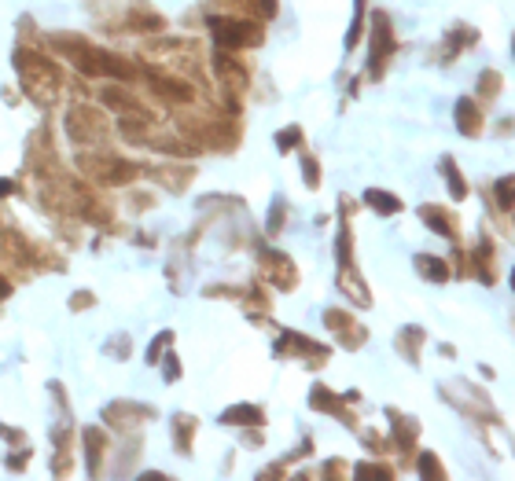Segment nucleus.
I'll return each instance as SVG.
<instances>
[{
  "mask_svg": "<svg viewBox=\"0 0 515 481\" xmlns=\"http://www.w3.org/2000/svg\"><path fill=\"white\" fill-rule=\"evenodd\" d=\"M394 48H398V41H394V30H390V19L383 12L372 15V70L379 74L383 63L394 56Z\"/></svg>",
  "mask_w": 515,
  "mask_h": 481,
  "instance_id": "423d86ee",
  "label": "nucleus"
},
{
  "mask_svg": "<svg viewBox=\"0 0 515 481\" xmlns=\"http://www.w3.org/2000/svg\"><path fill=\"white\" fill-rule=\"evenodd\" d=\"M302 180H306V188H316V184H321V166H316L313 154H302Z\"/></svg>",
  "mask_w": 515,
  "mask_h": 481,
  "instance_id": "b1692460",
  "label": "nucleus"
},
{
  "mask_svg": "<svg viewBox=\"0 0 515 481\" xmlns=\"http://www.w3.org/2000/svg\"><path fill=\"white\" fill-rule=\"evenodd\" d=\"M420 474L423 477H446V470H442V463H439V456H434V452L420 456Z\"/></svg>",
  "mask_w": 515,
  "mask_h": 481,
  "instance_id": "393cba45",
  "label": "nucleus"
},
{
  "mask_svg": "<svg viewBox=\"0 0 515 481\" xmlns=\"http://www.w3.org/2000/svg\"><path fill=\"white\" fill-rule=\"evenodd\" d=\"M420 217L427 221L431 232H439L446 239H457V217L449 210H442V206H420Z\"/></svg>",
  "mask_w": 515,
  "mask_h": 481,
  "instance_id": "9d476101",
  "label": "nucleus"
},
{
  "mask_svg": "<svg viewBox=\"0 0 515 481\" xmlns=\"http://www.w3.org/2000/svg\"><path fill=\"white\" fill-rule=\"evenodd\" d=\"M501 92V74L497 70H486L483 74V100H490V96H497Z\"/></svg>",
  "mask_w": 515,
  "mask_h": 481,
  "instance_id": "cd10ccee",
  "label": "nucleus"
},
{
  "mask_svg": "<svg viewBox=\"0 0 515 481\" xmlns=\"http://www.w3.org/2000/svg\"><path fill=\"white\" fill-rule=\"evenodd\" d=\"M8 294H12V284H8V275L0 272V298H8Z\"/></svg>",
  "mask_w": 515,
  "mask_h": 481,
  "instance_id": "473e14b6",
  "label": "nucleus"
},
{
  "mask_svg": "<svg viewBox=\"0 0 515 481\" xmlns=\"http://www.w3.org/2000/svg\"><path fill=\"white\" fill-rule=\"evenodd\" d=\"M339 287H342V291H350V294H353V302H358V305H368V302H372V294L365 291V279L358 275V268H353L350 261H342V272H339Z\"/></svg>",
  "mask_w": 515,
  "mask_h": 481,
  "instance_id": "2eb2a0df",
  "label": "nucleus"
},
{
  "mask_svg": "<svg viewBox=\"0 0 515 481\" xmlns=\"http://www.w3.org/2000/svg\"><path fill=\"white\" fill-rule=\"evenodd\" d=\"M77 166L100 184H129L140 177V166L126 162V158H114V154H82Z\"/></svg>",
  "mask_w": 515,
  "mask_h": 481,
  "instance_id": "7ed1b4c3",
  "label": "nucleus"
},
{
  "mask_svg": "<svg viewBox=\"0 0 515 481\" xmlns=\"http://www.w3.org/2000/svg\"><path fill=\"white\" fill-rule=\"evenodd\" d=\"M298 144H302V129H298V126L280 129V136H276V147H280V151H291V147H298Z\"/></svg>",
  "mask_w": 515,
  "mask_h": 481,
  "instance_id": "bb28decb",
  "label": "nucleus"
},
{
  "mask_svg": "<svg viewBox=\"0 0 515 481\" xmlns=\"http://www.w3.org/2000/svg\"><path fill=\"white\" fill-rule=\"evenodd\" d=\"M210 33L221 52H244V48H258L262 45V26L251 19H225L214 15L210 19Z\"/></svg>",
  "mask_w": 515,
  "mask_h": 481,
  "instance_id": "f03ea898",
  "label": "nucleus"
},
{
  "mask_svg": "<svg viewBox=\"0 0 515 481\" xmlns=\"http://www.w3.org/2000/svg\"><path fill=\"white\" fill-rule=\"evenodd\" d=\"M416 272L427 275V279H434V284H446V279H449V265L439 261V258H431V254H420V258H416Z\"/></svg>",
  "mask_w": 515,
  "mask_h": 481,
  "instance_id": "a211bd4d",
  "label": "nucleus"
},
{
  "mask_svg": "<svg viewBox=\"0 0 515 481\" xmlns=\"http://www.w3.org/2000/svg\"><path fill=\"white\" fill-rule=\"evenodd\" d=\"M218 77L232 89V92H240V89H247V70L235 63V59H228V52H221L218 56Z\"/></svg>",
  "mask_w": 515,
  "mask_h": 481,
  "instance_id": "f8f14e48",
  "label": "nucleus"
},
{
  "mask_svg": "<svg viewBox=\"0 0 515 481\" xmlns=\"http://www.w3.org/2000/svg\"><path fill=\"white\" fill-rule=\"evenodd\" d=\"M457 126L464 129V136H479L483 133V107L475 100H460L457 103Z\"/></svg>",
  "mask_w": 515,
  "mask_h": 481,
  "instance_id": "9b49d317",
  "label": "nucleus"
},
{
  "mask_svg": "<svg viewBox=\"0 0 515 481\" xmlns=\"http://www.w3.org/2000/svg\"><path fill=\"white\" fill-rule=\"evenodd\" d=\"M173 423L181 426V430H177V449H181V452H188V433H191L195 426H200V423H195L191 415H177Z\"/></svg>",
  "mask_w": 515,
  "mask_h": 481,
  "instance_id": "a878e982",
  "label": "nucleus"
},
{
  "mask_svg": "<svg viewBox=\"0 0 515 481\" xmlns=\"http://www.w3.org/2000/svg\"><path fill=\"white\" fill-rule=\"evenodd\" d=\"M335 400H339V397H335L332 389H324V386H316V389H313V397H309V405H313L316 412H332V415H339V419H350V415H346V408H339V405H335Z\"/></svg>",
  "mask_w": 515,
  "mask_h": 481,
  "instance_id": "412c9836",
  "label": "nucleus"
},
{
  "mask_svg": "<svg viewBox=\"0 0 515 481\" xmlns=\"http://www.w3.org/2000/svg\"><path fill=\"white\" fill-rule=\"evenodd\" d=\"M390 423H394V441H398V445H402L405 452H413V445H416V433H420L416 426H420V423H416L413 415L394 412V408H390Z\"/></svg>",
  "mask_w": 515,
  "mask_h": 481,
  "instance_id": "4468645a",
  "label": "nucleus"
},
{
  "mask_svg": "<svg viewBox=\"0 0 515 481\" xmlns=\"http://www.w3.org/2000/svg\"><path fill=\"white\" fill-rule=\"evenodd\" d=\"M358 474H361V477H368V474H376V477H394V470H390V467H372V463L358 467Z\"/></svg>",
  "mask_w": 515,
  "mask_h": 481,
  "instance_id": "c756f323",
  "label": "nucleus"
},
{
  "mask_svg": "<svg viewBox=\"0 0 515 481\" xmlns=\"http://www.w3.org/2000/svg\"><path fill=\"white\" fill-rule=\"evenodd\" d=\"M262 272H265L269 284L280 287V291H295V284H298L295 265H291L280 250H265V254H262Z\"/></svg>",
  "mask_w": 515,
  "mask_h": 481,
  "instance_id": "39448f33",
  "label": "nucleus"
},
{
  "mask_svg": "<svg viewBox=\"0 0 515 481\" xmlns=\"http://www.w3.org/2000/svg\"><path fill=\"white\" fill-rule=\"evenodd\" d=\"M497 203H501L504 210L511 206V177H501V180H497Z\"/></svg>",
  "mask_w": 515,
  "mask_h": 481,
  "instance_id": "c85d7f7f",
  "label": "nucleus"
},
{
  "mask_svg": "<svg viewBox=\"0 0 515 481\" xmlns=\"http://www.w3.org/2000/svg\"><path fill=\"white\" fill-rule=\"evenodd\" d=\"M365 203H368V206H372L376 214H386V217L402 210V198H394L390 191H379V188H372V191L365 195Z\"/></svg>",
  "mask_w": 515,
  "mask_h": 481,
  "instance_id": "aec40b11",
  "label": "nucleus"
},
{
  "mask_svg": "<svg viewBox=\"0 0 515 481\" xmlns=\"http://www.w3.org/2000/svg\"><path fill=\"white\" fill-rule=\"evenodd\" d=\"M67 133L77 140V144H100L107 136V118L103 110L96 107H74L67 114Z\"/></svg>",
  "mask_w": 515,
  "mask_h": 481,
  "instance_id": "20e7f679",
  "label": "nucleus"
},
{
  "mask_svg": "<svg viewBox=\"0 0 515 481\" xmlns=\"http://www.w3.org/2000/svg\"><path fill=\"white\" fill-rule=\"evenodd\" d=\"M129 22H126V30H163L166 22H163V15H158V12H151V8H133L129 15H126Z\"/></svg>",
  "mask_w": 515,
  "mask_h": 481,
  "instance_id": "f3484780",
  "label": "nucleus"
},
{
  "mask_svg": "<svg viewBox=\"0 0 515 481\" xmlns=\"http://www.w3.org/2000/svg\"><path fill=\"white\" fill-rule=\"evenodd\" d=\"M475 45H479V30H471V26H453L449 33H446V41H442V63H449L453 56H460V52H467V48H475Z\"/></svg>",
  "mask_w": 515,
  "mask_h": 481,
  "instance_id": "6e6552de",
  "label": "nucleus"
},
{
  "mask_svg": "<svg viewBox=\"0 0 515 481\" xmlns=\"http://www.w3.org/2000/svg\"><path fill=\"white\" fill-rule=\"evenodd\" d=\"M173 379H181V372H177V360L170 356V360H166V382H173Z\"/></svg>",
  "mask_w": 515,
  "mask_h": 481,
  "instance_id": "2f4dec72",
  "label": "nucleus"
},
{
  "mask_svg": "<svg viewBox=\"0 0 515 481\" xmlns=\"http://www.w3.org/2000/svg\"><path fill=\"white\" fill-rule=\"evenodd\" d=\"M442 173H446V180H449V191H453V198H464V195H467V180L457 173V162H453L449 154L442 158Z\"/></svg>",
  "mask_w": 515,
  "mask_h": 481,
  "instance_id": "5701e85b",
  "label": "nucleus"
},
{
  "mask_svg": "<svg viewBox=\"0 0 515 481\" xmlns=\"http://www.w3.org/2000/svg\"><path fill=\"white\" fill-rule=\"evenodd\" d=\"M82 437H85V449H89V474H100V459H103V445H107V437H103L96 426H89Z\"/></svg>",
  "mask_w": 515,
  "mask_h": 481,
  "instance_id": "6ab92c4d",
  "label": "nucleus"
},
{
  "mask_svg": "<svg viewBox=\"0 0 515 481\" xmlns=\"http://www.w3.org/2000/svg\"><path fill=\"white\" fill-rule=\"evenodd\" d=\"M15 184H8V180H0V198H4V191H12Z\"/></svg>",
  "mask_w": 515,
  "mask_h": 481,
  "instance_id": "72a5a7b5",
  "label": "nucleus"
},
{
  "mask_svg": "<svg viewBox=\"0 0 515 481\" xmlns=\"http://www.w3.org/2000/svg\"><path fill=\"white\" fill-rule=\"evenodd\" d=\"M89 305H96L93 294H74V298H70V309H74V312H77V309H89Z\"/></svg>",
  "mask_w": 515,
  "mask_h": 481,
  "instance_id": "7c9ffc66",
  "label": "nucleus"
},
{
  "mask_svg": "<svg viewBox=\"0 0 515 481\" xmlns=\"http://www.w3.org/2000/svg\"><path fill=\"white\" fill-rule=\"evenodd\" d=\"M420 345H423V331H420V328H409V331L398 335V349L409 353L413 364H420Z\"/></svg>",
  "mask_w": 515,
  "mask_h": 481,
  "instance_id": "4be33fe9",
  "label": "nucleus"
},
{
  "mask_svg": "<svg viewBox=\"0 0 515 481\" xmlns=\"http://www.w3.org/2000/svg\"><path fill=\"white\" fill-rule=\"evenodd\" d=\"M276 353H280V356H309V360H316V364H321V360L328 356L324 349L316 353V345H313L306 335H298V331H288V335H280V345H276Z\"/></svg>",
  "mask_w": 515,
  "mask_h": 481,
  "instance_id": "1a4fd4ad",
  "label": "nucleus"
},
{
  "mask_svg": "<svg viewBox=\"0 0 515 481\" xmlns=\"http://www.w3.org/2000/svg\"><path fill=\"white\" fill-rule=\"evenodd\" d=\"M15 66L22 70V92H26L33 103L49 107V103L56 100L59 85H63V74H59V66H56L49 56L33 52V48L15 52Z\"/></svg>",
  "mask_w": 515,
  "mask_h": 481,
  "instance_id": "f257e3e1",
  "label": "nucleus"
},
{
  "mask_svg": "<svg viewBox=\"0 0 515 481\" xmlns=\"http://www.w3.org/2000/svg\"><path fill=\"white\" fill-rule=\"evenodd\" d=\"M151 415H155L151 408H137V405H111V408H107V419H111V426H118V430H133L137 419H151Z\"/></svg>",
  "mask_w": 515,
  "mask_h": 481,
  "instance_id": "ddd939ff",
  "label": "nucleus"
},
{
  "mask_svg": "<svg viewBox=\"0 0 515 481\" xmlns=\"http://www.w3.org/2000/svg\"><path fill=\"white\" fill-rule=\"evenodd\" d=\"M147 85L170 103H191L195 100L191 85H184L181 77H170V74H147Z\"/></svg>",
  "mask_w": 515,
  "mask_h": 481,
  "instance_id": "0eeeda50",
  "label": "nucleus"
},
{
  "mask_svg": "<svg viewBox=\"0 0 515 481\" xmlns=\"http://www.w3.org/2000/svg\"><path fill=\"white\" fill-rule=\"evenodd\" d=\"M221 423H228V426H262V423H265V412L254 408V405H240V408L221 412Z\"/></svg>",
  "mask_w": 515,
  "mask_h": 481,
  "instance_id": "dca6fc26",
  "label": "nucleus"
}]
</instances>
